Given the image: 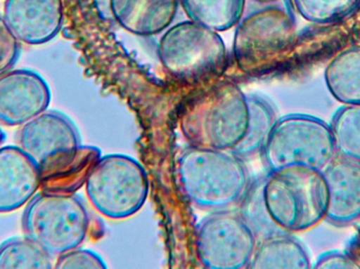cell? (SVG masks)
I'll use <instances>...</instances> for the list:
<instances>
[{
	"instance_id": "obj_17",
	"label": "cell",
	"mask_w": 360,
	"mask_h": 269,
	"mask_svg": "<svg viewBox=\"0 0 360 269\" xmlns=\"http://www.w3.org/2000/svg\"><path fill=\"white\" fill-rule=\"evenodd\" d=\"M328 91L342 105H360V46L345 48L325 70Z\"/></svg>"
},
{
	"instance_id": "obj_23",
	"label": "cell",
	"mask_w": 360,
	"mask_h": 269,
	"mask_svg": "<svg viewBox=\"0 0 360 269\" xmlns=\"http://www.w3.org/2000/svg\"><path fill=\"white\" fill-rule=\"evenodd\" d=\"M56 269H103L107 268L101 256L86 249H74L56 257Z\"/></svg>"
},
{
	"instance_id": "obj_20",
	"label": "cell",
	"mask_w": 360,
	"mask_h": 269,
	"mask_svg": "<svg viewBox=\"0 0 360 269\" xmlns=\"http://www.w3.org/2000/svg\"><path fill=\"white\" fill-rule=\"evenodd\" d=\"M251 107V124L243 145L237 150L236 156L250 158L262 152L269 134L272 131L277 117L272 105L258 95L249 94Z\"/></svg>"
},
{
	"instance_id": "obj_5",
	"label": "cell",
	"mask_w": 360,
	"mask_h": 269,
	"mask_svg": "<svg viewBox=\"0 0 360 269\" xmlns=\"http://www.w3.org/2000/svg\"><path fill=\"white\" fill-rule=\"evenodd\" d=\"M158 52L165 70L186 84L210 81L228 65V51L219 33L190 19L164 31Z\"/></svg>"
},
{
	"instance_id": "obj_7",
	"label": "cell",
	"mask_w": 360,
	"mask_h": 269,
	"mask_svg": "<svg viewBox=\"0 0 360 269\" xmlns=\"http://www.w3.org/2000/svg\"><path fill=\"white\" fill-rule=\"evenodd\" d=\"M262 154L269 171L291 165L323 171L338 152L329 124L314 116L291 114L276 120Z\"/></svg>"
},
{
	"instance_id": "obj_13",
	"label": "cell",
	"mask_w": 360,
	"mask_h": 269,
	"mask_svg": "<svg viewBox=\"0 0 360 269\" xmlns=\"http://www.w3.org/2000/svg\"><path fill=\"white\" fill-rule=\"evenodd\" d=\"M328 186L326 221L347 226L360 218V162L336 155L323 169Z\"/></svg>"
},
{
	"instance_id": "obj_18",
	"label": "cell",
	"mask_w": 360,
	"mask_h": 269,
	"mask_svg": "<svg viewBox=\"0 0 360 269\" xmlns=\"http://www.w3.org/2000/svg\"><path fill=\"white\" fill-rule=\"evenodd\" d=\"M179 4L190 20L220 33L237 25L247 0H179Z\"/></svg>"
},
{
	"instance_id": "obj_21",
	"label": "cell",
	"mask_w": 360,
	"mask_h": 269,
	"mask_svg": "<svg viewBox=\"0 0 360 269\" xmlns=\"http://www.w3.org/2000/svg\"><path fill=\"white\" fill-rule=\"evenodd\" d=\"M330 126L338 155L360 162V105H342Z\"/></svg>"
},
{
	"instance_id": "obj_6",
	"label": "cell",
	"mask_w": 360,
	"mask_h": 269,
	"mask_svg": "<svg viewBox=\"0 0 360 269\" xmlns=\"http://www.w3.org/2000/svg\"><path fill=\"white\" fill-rule=\"evenodd\" d=\"M88 211L82 199L68 192H40L27 203L23 234L53 258L77 249L88 235Z\"/></svg>"
},
{
	"instance_id": "obj_9",
	"label": "cell",
	"mask_w": 360,
	"mask_h": 269,
	"mask_svg": "<svg viewBox=\"0 0 360 269\" xmlns=\"http://www.w3.org/2000/svg\"><path fill=\"white\" fill-rule=\"evenodd\" d=\"M257 244L243 215L230 209L213 211L197 226V255L207 268H248Z\"/></svg>"
},
{
	"instance_id": "obj_8",
	"label": "cell",
	"mask_w": 360,
	"mask_h": 269,
	"mask_svg": "<svg viewBox=\"0 0 360 269\" xmlns=\"http://www.w3.org/2000/svg\"><path fill=\"white\" fill-rule=\"evenodd\" d=\"M93 206L105 217L124 219L145 204L149 181L145 169L126 155L99 157L86 180Z\"/></svg>"
},
{
	"instance_id": "obj_15",
	"label": "cell",
	"mask_w": 360,
	"mask_h": 269,
	"mask_svg": "<svg viewBox=\"0 0 360 269\" xmlns=\"http://www.w3.org/2000/svg\"><path fill=\"white\" fill-rule=\"evenodd\" d=\"M179 0H111V17L126 31L137 36L158 35L174 20Z\"/></svg>"
},
{
	"instance_id": "obj_22",
	"label": "cell",
	"mask_w": 360,
	"mask_h": 269,
	"mask_svg": "<svg viewBox=\"0 0 360 269\" xmlns=\"http://www.w3.org/2000/svg\"><path fill=\"white\" fill-rule=\"evenodd\" d=\"M296 12L309 22L317 25L338 22L352 15L360 0H291Z\"/></svg>"
},
{
	"instance_id": "obj_24",
	"label": "cell",
	"mask_w": 360,
	"mask_h": 269,
	"mask_svg": "<svg viewBox=\"0 0 360 269\" xmlns=\"http://www.w3.org/2000/svg\"><path fill=\"white\" fill-rule=\"evenodd\" d=\"M20 54L19 40L0 15V75L10 71Z\"/></svg>"
},
{
	"instance_id": "obj_3",
	"label": "cell",
	"mask_w": 360,
	"mask_h": 269,
	"mask_svg": "<svg viewBox=\"0 0 360 269\" xmlns=\"http://www.w3.org/2000/svg\"><path fill=\"white\" fill-rule=\"evenodd\" d=\"M243 160L226 150L186 148L177 163L184 196L205 211H224L239 204L252 184Z\"/></svg>"
},
{
	"instance_id": "obj_25",
	"label": "cell",
	"mask_w": 360,
	"mask_h": 269,
	"mask_svg": "<svg viewBox=\"0 0 360 269\" xmlns=\"http://www.w3.org/2000/svg\"><path fill=\"white\" fill-rule=\"evenodd\" d=\"M312 268L317 269H359L360 264L349 254L340 251H330L321 254L317 258Z\"/></svg>"
},
{
	"instance_id": "obj_26",
	"label": "cell",
	"mask_w": 360,
	"mask_h": 269,
	"mask_svg": "<svg viewBox=\"0 0 360 269\" xmlns=\"http://www.w3.org/2000/svg\"><path fill=\"white\" fill-rule=\"evenodd\" d=\"M110 1H111V0H94L97 10L101 13V16L105 17V18H109V17H111Z\"/></svg>"
},
{
	"instance_id": "obj_16",
	"label": "cell",
	"mask_w": 360,
	"mask_h": 269,
	"mask_svg": "<svg viewBox=\"0 0 360 269\" xmlns=\"http://www.w3.org/2000/svg\"><path fill=\"white\" fill-rule=\"evenodd\" d=\"M308 249L289 232L262 239L254 251L250 269H309Z\"/></svg>"
},
{
	"instance_id": "obj_4",
	"label": "cell",
	"mask_w": 360,
	"mask_h": 269,
	"mask_svg": "<svg viewBox=\"0 0 360 269\" xmlns=\"http://www.w3.org/2000/svg\"><path fill=\"white\" fill-rule=\"evenodd\" d=\"M296 34L293 6L289 0L245 6L235 25L233 40L237 67L249 76L266 74L290 51Z\"/></svg>"
},
{
	"instance_id": "obj_19",
	"label": "cell",
	"mask_w": 360,
	"mask_h": 269,
	"mask_svg": "<svg viewBox=\"0 0 360 269\" xmlns=\"http://www.w3.org/2000/svg\"><path fill=\"white\" fill-rule=\"evenodd\" d=\"M52 256L27 236L10 239L0 245V269H51Z\"/></svg>"
},
{
	"instance_id": "obj_2",
	"label": "cell",
	"mask_w": 360,
	"mask_h": 269,
	"mask_svg": "<svg viewBox=\"0 0 360 269\" xmlns=\"http://www.w3.org/2000/svg\"><path fill=\"white\" fill-rule=\"evenodd\" d=\"M258 188L266 216L281 232H304L326 220L329 195L321 169L291 165L271 171Z\"/></svg>"
},
{
	"instance_id": "obj_27",
	"label": "cell",
	"mask_w": 360,
	"mask_h": 269,
	"mask_svg": "<svg viewBox=\"0 0 360 269\" xmlns=\"http://www.w3.org/2000/svg\"><path fill=\"white\" fill-rule=\"evenodd\" d=\"M252 2H256V4H270V2L279 1V0H250Z\"/></svg>"
},
{
	"instance_id": "obj_10",
	"label": "cell",
	"mask_w": 360,
	"mask_h": 269,
	"mask_svg": "<svg viewBox=\"0 0 360 269\" xmlns=\"http://www.w3.org/2000/svg\"><path fill=\"white\" fill-rule=\"evenodd\" d=\"M18 146L39 166L41 173L60 169L84 150L75 124L57 111H44L21 126Z\"/></svg>"
},
{
	"instance_id": "obj_11",
	"label": "cell",
	"mask_w": 360,
	"mask_h": 269,
	"mask_svg": "<svg viewBox=\"0 0 360 269\" xmlns=\"http://www.w3.org/2000/svg\"><path fill=\"white\" fill-rule=\"evenodd\" d=\"M51 90L32 70H10L0 75V124L23 126L48 110Z\"/></svg>"
},
{
	"instance_id": "obj_14",
	"label": "cell",
	"mask_w": 360,
	"mask_h": 269,
	"mask_svg": "<svg viewBox=\"0 0 360 269\" xmlns=\"http://www.w3.org/2000/svg\"><path fill=\"white\" fill-rule=\"evenodd\" d=\"M41 182L39 166L19 146L0 148V213L27 204Z\"/></svg>"
},
{
	"instance_id": "obj_12",
	"label": "cell",
	"mask_w": 360,
	"mask_h": 269,
	"mask_svg": "<svg viewBox=\"0 0 360 269\" xmlns=\"http://www.w3.org/2000/svg\"><path fill=\"white\" fill-rule=\"evenodd\" d=\"M4 18L17 39L30 46L46 44L63 27L61 0H6Z\"/></svg>"
},
{
	"instance_id": "obj_1",
	"label": "cell",
	"mask_w": 360,
	"mask_h": 269,
	"mask_svg": "<svg viewBox=\"0 0 360 269\" xmlns=\"http://www.w3.org/2000/svg\"><path fill=\"white\" fill-rule=\"evenodd\" d=\"M249 94L236 84L217 82L191 99L180 116V130L191 146L236 154L250 130Z\"/></svg>"
}]
</instances>
